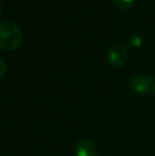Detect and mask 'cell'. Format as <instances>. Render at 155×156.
<instances>
[{"label": "cell", "mask_w": 155, "mask_h": 156, "mask_svg": "<svg viewBox=\"0 0 155 156\" xmlns=\"http://www.w3.org/2000/svg\"><path fill=\"white\" fill-rule=\"evenodd\" d=\"M23 41V33L16 23L12 21L0 23V49L5 51L15 50Z\"/></svg>", "instance_id": "cell-1"}, {"label": "cell", "mask_w": 155, "mask_h": 156, "mask_svg": "<svg viewBox=\"0 0 155 156\" xmlns=\"http://www.w3.org/2000/svg\"><path fill=\"white\" fill-rule=\"evenodd\" d=\"M154 79L151 74L138 73L134 76L130 81V87L136 94H145L153 89Z\"/></svg>", "instance_id": "cell-2"}, {"label": "cell", "mask_w": 155, "mask_h": 156, "mask_svg": "<svg viewBox=\"0 0 155 156\" xmlns=\"http://www.w3.org/2000/svg\"><path fill=\"white\" fill-rule=\"evenodd\" d=\"M108 62L115 68H120L128 61V49L122 44H116L110 49L107 54Z\"/></svg>", "instance_id": "cell-3"}, {"label": "cell", "mask_w": 155, "mask_h": 156, "mask_svg": "<svg viewBox=\"0 0 155 156\" xmlns=\"http://www.w3.org/2000/svg\"><path fill=\"white\" fill-rule=\"evenodd\" d=\"M76 155L77 156H96L97 155V147L91 140L82 139L78 142L76 147Z\"/></svg>", "instance_id": "cell-4"}, {"label": "cell", "mask_w": 155, "mask_h": 156, "mask_svg": "<svg viewBox=\"0 0 155 156\" xmlns=\"http://www.w3.org/2000/svg\"><path fill=\"white\" fill-rule=\"evenodd\" d=\"M135 0H114L115 5L120 10H129L132 8Z\"/></svg>", "instance_id": "cell-5"}, {"label": "cell", "mask_w": 155, "mask_h": 156, "mask_svg": "<svg viewBox=\"0 0 155 156\" xmlns=\"http://www.w3.org/2000/svg\"><path fill=\"white\" fill-rule=\"evenodd\" d=\"M143 36L139 35V34H132L130 38H129V44L134 48L140 47L141 44H143Z\"/></svg>", "instance_id": "cell-6"}, {"label": "cell", "mask_w": 155, "mask_h": 156, "mask_svg": "<svg viewBox=\"0 0 155 156\" xmlns=\"http://www.w3.org/2000/svg\"><path fill=\"white\" fill-rule=\"evenodd\" d=\"M6 70H8V67H6V64L0 58V79L3 78V76L5 74Z\"/></svg>", "instance_id": "cell-7"}, {"label": "cell", "mask_w": 155, "mask_h": 156, "mask_svg": "<svg viewBox=\"0 0 155 156\" xmlns=\"http://www.w3.org/2000/svg\"><path fill=\"white\" fill-rule=\"evenodd\" d=\"M153 91H154V94H155V82H154V85H153Z\"/></svg>", "instance_id": "cell-8"}, {"label": "cell", "mask_w": 155, "mask_h": 156, "mask_svg": "<svg viewBox=\"0 0 155 156\" xmlns=\"http://www.w3.org/2000/svg\"><path fill=\"white\" fill-rule=\"evenodd\" d=\"M0 15H1V4H0Z\"/></svg>", "instance_id": "cell-9"}]
</instances>
